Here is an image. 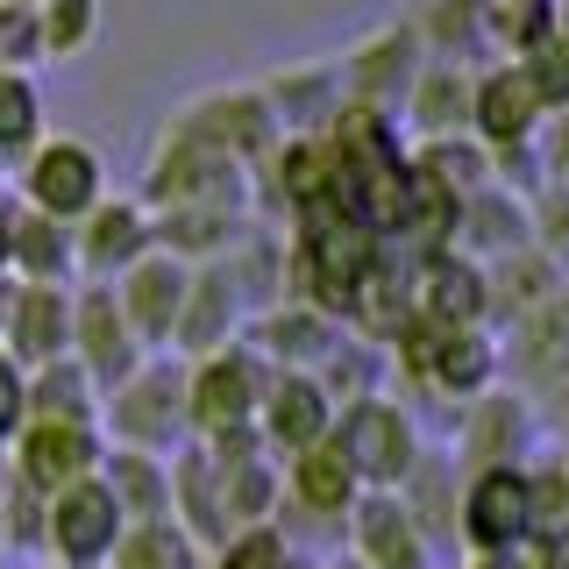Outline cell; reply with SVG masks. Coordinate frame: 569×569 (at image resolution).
Segmentation results:
<instances>
[{"label":"cell","mask_w":569,"mask_h":569,"mask_svg":"<svg viewBox=\"0 0 569 569\" xmlns=\"http://www.w3.org/2000/svg\"><path fill=\"white\" fill-rule=\"evenodd\" d=\"M142 200L157 213H249L257 200V171L236 164L228 150H213L207 136H192L178 114L157 121L150 157H142Z\"/></svg>","instance_id":"obj_1"},{"label":"cell","mask_w":569,"mask_h":569,"mask_svg":"<svg viewBox=\"0 0 569 569\" xmlns=\"http://www.w3.org/2000/svg\"><path fill=\"white\" fill-rule=\"evenodd\" d=\"M14 192H22V207L50 213V221H71V228L93 221V213L114 200V192H107V157H100V142L64 136V129L50 136L22 171H14Z\"/></svg>","instance_id":"obj_2"},{"label":"cell","mask_w":569,"mask_h":569,"mask_svg":"<svg viewBox=\"0 0 569 569\" xmlns=\"http://www.w3.org/2000/svg\"><path fill=\"white\" fill-rule=\"evenodd\" d=\"M427 64H435V58H427L413 14H391V22L363 29V36H356V43L342 50V86H349V100H356V107H378V114L399 121Z\"/></svg>","instance_id":"obj_3"},{"label":"cell","mask_w":569,"mask_h":569,"mask_svg":"<svg viewBox=\"0 0 569 569\" xmlns=\"http://www.w3.org/2000/svg\"><path fill=\"white\" fill-rule=\"evenodd\" d=\"M171 114L186 121L192 136H207L213 150H228L236 164H249V171H263L271 150L284 142V121H278L271 93H263V79L257 86H200V93H186Z\"/></svg>","instance_id":"obj_4"},{"label":"cell","mask_w":569,"mask_h":569,"mask_svg":"<svg viewBox=\"0 0 569 569\" xmlns=\"http://www.w3.org/2000/svg\"><path fill=\"white\" fill-rule=\"evenodd\" d=\"M186 406H192V420H200L213 441H242V435H249V420H257L263 406H271L263 363H257L249 349H213L207 363L192 370Z\"/></svg>","instance_id":"obj_5"},{"label":"cell","mask_w":569,"mask_h":569,"mask_svg":"<svg viewBox=\"0 0 569 569\" xmlns=\"http://www.w3.org/2000/svg\"><path fill=\"white\" fill-rule=\"evenodd\" d=\"M257 200L284 207V221H307V213L342 200V171H335V142L328 136H284L271 150V164L257 171Z\"/></svg>","instance_id":"obj_6"},{"label":"cell","mask_w":569,"mask_h":569,"mask_svg":"<svg viewBox=\"0 0 569 569\" xmlns=\"http://www.w3.org/2000/svg\"><path fill=\"white\" fill-rule=\"evenodd\" d=\"M164 236H157V207L150 200H107L93 221H79V271H93L100 284H121L136 263H150Z\"/></svg>","instance_id":"obj_7"},{"label":"cell","mask_w":569,"mask_h":569,"mask_svg":"<svg viewBox=\"0 0 569 569\" xmlns=\"http://www.w3.org/2000/svg\"><path fill=\"white\" fill-rule=\"evenodd\" d=\"M413 29L435 64H462V71H491L498 58V0H413Z\"/></svg>","instance_id":"obj_8"},{"label":"cell","mask_w":569,"mask_h":569,"mask_svg":"<svg viewBox=\"0 0 569 569\" xmlns=\"http://www.w3.org/2000/svg\"><path fill=\"white\" fill-rule=\"evenodd\" d=\"M470 136L485 142L491 157H512V150H533V142L548 136V107L533 100L527 71L520 64H491L477 71V121Z\"/></svg>","instance_id":"obj_9"},{"label":"cell","mask_w":569,"mask_h":569,"mask_svg":"<svg viewBox=\"0 0 569 569\" xmlns=\"http://www.w3.org/2000/svg\"><path fill=\"white\" fill-rule=\"evenodd\" d=\"M79 349V299L64 292V284H22V292L8 299V356L14 363H64V356Z\"/></svg>","instance_id":"obj_10"},{"label":"cell","mask_w":569,"mask_h":569,"mask_svg":"<svg viewBox=\"0 0 569 569\" xmlns=\"http://www.w3.org/2000/svg\"><path fill=\"white\" fill-rule=\"evenodd\" d=\"M192 284H200V271L157 249V257L136 263V271L121 278L114 292H121V307H129V320H136L142 342H178V328H186V307H192Z\"/></svg>","instance_id":"obj_11"},{"label":"cell","mask_w":569,"mask_h":569,"mask_svg":"<svg viewBox=\"0 0 569 569\" xmlns=\"http://www.w3.org/2000/svg\"><path fill=\"white\" fill-rule=\"evenodd\" d=\"M79 356L86 370H93L100 385H129L136 378V356H142V335H136V320L129 307H121V292L114 284H93V292H79Z\"/></svg>","instance_id":"obj_12"},{"label":"cell","mask_w":569,"mask_h":569,"mask_svg":"<svg viewBox=\"0 0 569 569\" xmlns=\"http://www.w3.org/2000/svg\"><path fill=\"white\" fill-rule=\"evenodd\" d=\"M284 136H328L349 107V86H342V58H313V64H284L263 79Z\"/></svg>","instance_id":"obj_13"},{"label":"cell","mask_w":569,"mask_h":569,"mask_svg":"<svg viewBox=\"0 0 569 569\" xmlns=\"http://www.w3.org/2000/svg\"><path fill=\"white\" fill-rule=\"evenodd\" d=\"M413 307L441 328H477L491 313V271L462 249H435V257L413 271Z\"/></svg>","instance_id":"obj_14"},{"label":"cell","mask_w":569,"mask_h":569,"mask_svg":"<svg viewBox=\"0 0 569 569\" xmlns=\"http://www.w3.org/2000/svg\"><path fill=\"white\" fill-rule=\"evenodd\" d=\"M335 449L349 456L356 477H370V485H399L406 462H413V427H406L399 406L363 399V406L342 413V441H335Z\"/></svg>","instance_id":"obj_15"},{"label":"cell","mask_w":569,"mask_h":569,"mask_svg":"<svg viewBox=\"0 0 569 569\" xmlns=\"http://www.w3.org/2000/svg\"><path fill=\"white\" fill-rule=\"evenodd\" d=\"M399 121H406V136H413V150H420V142L470 136V121H477V71H462V64H427Z\"/></svg>","instance_id":"obj_16"},{"label":"cell","mask_w":569,"mask_h":569,"mask_svg":"<svg viewBox=\"0 0 569 569\" xmlns=\"http://www.w3.org/2000/svg\"><path fill=\"white\" fill-rule=\"evenodd\" d=\"M462 520H470V533H477L485 548L520 541V533L533 527V485L512 470V462H491V470L470 485V506H462Z\"/></svg>","instance_id":"obj_17"},{"label":"cell","mask_w":569,"mask_h":569,"mask_svg":"<svg viewBox=\"0 0 569 569\" xmlns=\"http://www.w3.org/2000/svg\"><path fill=\"white\" fill-rule=\"evenodd\" d=\"M328 420H335V406H328V391H320L307 370H284V378H271V406H263V427H271L278 449H292V456L328 449Z\"/></svg>","instance_id":"obj_18"},{"label":"cell","mask_w":569,"mask_h":569,"mask_svg":"<svg viewBox=\"0 0 569 569\" xmlns=\"http://www.w3.org/2000/svg\"><path fill=\"white\" fill-rule=\"evenodd\" d=\"M527 228H533V200H527V192H512V186H485L477 200H462L456 249H462V257H477V249L520 257V249H533V242H527Z\"/></svg>","instance_id":"obj_19"},{"label":"cell","mask_w":569,"mask_h":569,"mask_svg":"<svg viewBox=\"0 0 569 569\" xmlns=\"http://www.w3.org/2000/svg\"><path fill=\"white\" fill-rule=\"evenodd\" d=\"M86 470H93V435H86V420H36L22 435V477L43 491H71L86 485Z\"/></svg>","instance_id":"obj_20"},{"label":"cell","mask_w":569,"mask_h":569,"mask_svg":"<svg viewBox=\"0 0 569 569\" xmlns=\"http://www.w3.org/2000/svg\"><path fill=\"white\" fill-rule=\"evenodd\" d=\"M114 527H121V498H114V485H71V491H58V506H50V533H58V548L64 556H100L107 541H114Z\"/></svg>","instance_id":"obj_21"},{"label":"cell","mask_w":569,"mask_h":569,"mask_svg":"<svg viewBox=\"0 0 569 569\" xmlns=\"http://www.w3.org/2000/svg\"><path fill=\"white\" fill-rule=\"evenodd\" d=\"M14 271H22V284H64L79 271V228L22 207V221H14Z\"/></svg>","instance_id":"obj_22"},{"label":"cell","mask_w":569,"mask_h":569,"mask_svg":"<svg viewBox=\"0 0 569 569\" xmlns=\"http://www.w3.org/2000/svg\"><path fill=\"white\" fill-rule=\"evenodd\" d=\"M43 142H50V100H43V86H36V71H8V79H0V164L22 171Z\"/></svg>","instance_id":"obj_23"},{"label":"cell","mask_w":569,"mask_h":569,"mask_svg":"<svg viewBox=\"0 0 569 569\" xmlns=\"http://www.w3.org/2000/svg\"><path fill=\"white\" fill-rule=\"evenodd\" d=\"M520 370L527 378H541V385H562L569 378V284L548 307H533L527 320H520Z\"/></svg>","instance_id":"obj_24"},{"label":"cell","mask_w":569,"mask_h":569,"mask_svg":"<svg viewBox=\"0 0 569 569\" xmlns=\"http://www.w3.org/2000/svg\"><path fill=\"white\" fill-rule=\"evenodd\" d=\"M413 164L420 171H435L441 186L456 192V200H477L485 186H498V157L485 150L477 136H449V142H420L413 150Z\"/></svg>","instance_id":"obj_25"},{"label":"cell","mask_w":569,"mask_h":569,"mask_svg":"<svg viewBox=\"0 0 569 569\" xmlns=\"http://www.w3.org/2000/svg\"><path fill=\"white\" fill-rule=\"evenodd\" d=\"M228 320H236V271H221V263H207L200 284H192V307H186V328H178V342L186 349H228Z\"/></svg>","instance_id":"obj_26"},{"label":"cell","mask_w":569,"mask_h":569,"mask_svg":"<svg viewBox=\"0 0 569 569\" xmlns=\"http://www.w3.org/2000/svg\"><path fill=\"white\" fill-rule=\"evenodd\" d=\"M548 43H562V0H498V58L520 64Z\"/></svg>","instance_id":"obj_27"},{"label":"cell","mask_w":569,"mask_h":569,"mask_svg":"<svg viewBox=\"0 0 569 569\" xmlns=\"http://www.w3.org/2000/svg\"><path fill=\"white\" fill-rule=\"evenodd\" d=\"M100 22H107V0H43V43H50V64H71L100 43Z\"/></svg>","instance_id":"obj_28"},{"label":"cell","mask_w":569,"mask_h":569,"mask_svg":"<svg viewBox=\"0 0 569 569\" xmlns=\"http://www.w3.org/2000/svg\"><path fill=\"white\" fill-rule=\"evenodd\" d=\"M292 485H299V498H307V506L335 512V506H349V491H356V470H349V456H342V449H313V456H299Z\"/></svg>","instance_id":"obj_29"},{"label":"cell","mask_w":569,"mask_h":569,"mask_svg":"<svg viewBox=\"0 0 569 569\" xmlns=\"http://www.w3.org/2000/svg\"><path fill=\"white\" fill-rule=\"evenodd\" d=\"M0 64H8V71H36V64H50V43H43V8L0 0Z\"/></svg>","instance_id":"obj_30"},{"label":"cell","mask_w":569,"mask_h":569,"mask_svg":"<svg viewBox=\"0 0 569 569\" xmlns=\"http://www.w3.org/2000/svg\"><path fill=\"white\" fill-rule=\"evenodd\" d=\"M520 71H527V86H533V100L548 107V121L569 107V50L562 43H548V50H533V58H520Z\"/></svg>","instance_id":"obj_31"},{"label":"cell","mask_w":569,"mask_h":569,"mask_svg":"<svg viewBox=\"0 0 569 569\" xmlns=\"http://www.w3.org/2000/svg\"><path fill=\"white\" fill-rule=\"evenodd\" d=\"M363 548L378 556V569H413V533H406V520L391 506H370L363 520Z\"/></svg>","instance_id":"obj_32"},{"label":"cell","mask_w":569,"mask_h":569,"mask_svg":"<svg viewBox=\"0 0 569 569\" xmlns=\"http://www.w3.org/2000/svg\"><path fill=\"white\" fill-rule=\"evenodd\" d=\"M271 349L278 356H320V349H328V313H320V307L278 313L271 320Z\"/></svg>","instance_id":"obj_33"},{"label":"cell","mask_w":569,"mask_h":569,"mask_svg":"<svg viewBox=\"0 0 569 569\" xmlns=\"http://www.w3.org/2000/svg\"><path fill=\"white\" fill-rule=\"evenodd\" d=\"M121 569H186V548L171 527H136L121 541Z\"/></svg>","instance_id":"obj_34"},{"label":"cell","mask_w":569,"mask_h":569,"mask_svg":"<svg viewBox=\"0 0 569 569\" xmlns=\"http://www.w3.org/2000/svg\"><path fill=\"white\" fill-rule=\"evenodd\" d=\"M29 406H36V391H29V378H22V363L14 356H0V435H29Z\"/></svg>","instance_id":"obj_35"},{"label":"cell","mask_w":569,"mask_h":569,"mask_svg":"<svg viewBox=\"0 0 569 569\" xmlns=\"http://www.w3.org/2000/svg\"><path fill=\"white\" fill-rule=\"evenodd\" d=\"M263 498H271V477L257 470V462H236V470H228V512H263Z\"/></svg>","instance_id":"obj_36"},{"label":"cell","mask_w":569,"mask_h":569,"mask_svg":"<svg viewBox=\"0 0 569 569\" xmlns=\"http://www.w3.org/2000/svg\"><path fill=\"white\" fill-rule=\"evenodd\" d=\"M541 164H548V186H569V107L556 121H548V136H541Z\"/></svg>","instance_id":"obj_37"},{"label":"cell","mask_w":569,"mask_h":569,"mask_svg":"<svg viewBox=\"0 0 569 569\" xmlns=\"http://www.w3.org/2000/svg\"><path fill=\"white\" fill-rule=\"evenodd\" d=\"M228 569H278V541H263V533H257V541H242L236 556H228Z\"/></svg>","instance_id":"obj_38"},{"label":"cell","mask_w":569,"mask_h":569,"mask_svg":"<svg viewBox=\"0 0 569 569\" xmlns=\"http://www.w3.org/2000/svg\"><path fill=\"white\" fill-rule=\"evenodd\" d=\"M14 221H22V207H0V271H14Z\"/></svg>","instance_id":"obj_39"},{"label":"cell","mask_w":569,"mask_h":569,"mask_svg":"<svg viewBox=\"0 0 569 569\" xmlns=\"http://www.w3.org/2000/svg\"><path fill=\"white\" fill-rule=\"evenodd\" d=\"M548 569H569V533H556V541H548Z\"/></svg>","instance_id":"obj_40"},{"label":"cell","mask_w":569,"mask_h":569,"mask_svg":"<svg viewBox=\"0 0 569 569\" xmlns=\"http://www.w3.org/2000/svg\"><path fill=\"white\" fill-rule=\"evenodd\" d=\"M556 399H562V427H569V378H562V385H556Z\"/></svg>","instance_id":"obj_41"},{"label":"cell","mask_w":569,"mask_h":569,"mask_svg":"<svg viewBox=\"0 0 569 569\" xmlns=\"http://www.w3.org/2000/svg\"><path fill=\"white\" fill-rule=\"evenodd\" d=\"M562 50H569V0H562Z\"/></svg>","instance_id":"obj_42"},{"label":"cell","mask_w":569,"mask_h":569,"mask_svg":"<svg viewBox=\"0 0 569 569\" xmlns=\"http://www.w3.org/2000/svg\"><path fill=\"white\" fill-rule=\"evenodd\" d=\"M485 569H520V562H485Z\"/></svg>","instance_id":"obj_43"},{"label":"cell","mask_w":569,"mask_h":569,"mask_svg":"<svg viewBox=\"0 0 569 569\" xmlns=\"http://www.w3.org/2000/svg\"><path fill=\"white\" fill-rule=\"evenodd\" d=\"M22 8H43V0H22Z\"/></svg>","instance_id":"obj_44"},{"label":"cell","mask_w":569,"mask_h":569,"mask_svg":"<svg viewBox=\"0 0 569 569\" xmlns=\"http://www.w3.org/2000/svg\"><path fill=\"white\" fill-rule=\"evenodd\" d=\"M0 79H8V64H0Z\"/></svg>","instance_id":"obj_45"}]
</instances>
